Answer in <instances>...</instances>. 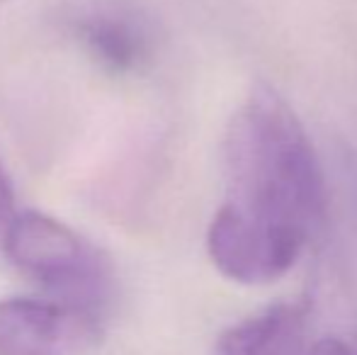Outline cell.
<instances>
[{
	"mask_svg": "<svg viewBox=\"0 0 357 355\" xmlns=\"http://www.w3.org/2000/svg\"><path fill=\"white\" fill-rule=\"evenodd\" d=\"M15 214H17V209H15V190L8 173H5L3 163H0V243H3L5 232L13 224Z\"/></svg>",
	"mask_w": 357,
	"mask_h": 355,
	"instance_id": "52a82bcc",
	"label": "cell"
},
{
	"mask_svg": "<svg viewBox=\"0 0 357 355\" xmlns=\"http://www.w3.org/2000/svg\"><path fill=\"white\" fill-rule=\"evenodd\" d=\"M8 261L47 297L102 314L114 289L109 258L75 229L44 212H17L0 243Z\"/></svg>",
	"mask_w": 357,
	"mask_h": 355,
	"instance_id": "7a4b0ae2",
	"label": "cell"
},
{
	"mask_svg": "<svg viewBox=\"0 0 357 355\" xmlns=\"http://www.w3.org/2000/svg\"><path fill=\"white\" fill-rule=\"evenodd\" d=\"M301 355H357V338L326 336L321 341L311 343Z\"/></svg>",
	"mask_w": 357,
	"mask_h": 355,
	"instance_id": "ba28073f",
	"label": "cell"
},
{
	"mask_svg": "<svg viewBox=\"0 0 357 355\" xmlns=\"http://www.w3.org/2000/svg\"><path fill=\"white\" fill-rule=\"evenodd\" d=\"M309 299H282L238 324L224 328L216 338V355H301Z\"/></svg>",
	"mask_w": 357,
	"mask_h": 355,
	"instance_id": "8992f818",
	"label": "cell"
},
{
	"mask_svg": "<svg viewBox=\"0 0 357 355\" xmlns=\"http://www.w3.org/2000/svg\"><path fill=\"white\" fill-rule=\"evenodd\" d=\"M68 27L83 52L112 76H132L149 66L155 32L149 17L122 0H88L68 13Z\"/></svg>",
	"mask_w": 357,
	"mask_h": 355,
	"instance_id": "5b68a950",
	"label": "cell"
},
{
	"mask_svg": "<svg viewBox=\"0 0 357 355\" xmlns=\"http://www.w3.org/2000/svg\"><path fill=\"white\" fill-rule=\"evenodd\" d=\"M301 236L270 227L231 204H221L207 229V253L224 278L238 285H270L296 266Z\"/></svg>",
	"mask_w": 357,
	"mask_h": 355,
	"instance_id": "3957f363",
	"label": "cell"
},
{
	"mask_svg": "<svg viewBox=\"0 0 357 355\" xmlns=\"http://www.w3.org/2000/svg\"><path fill=\"white\" fill-rule=\"evenodd\" d=\"M102 333V314L61 299H0V355H88Z\"/></svg>",
	"mask_w": 357,
	"mask_h": 355,
	"instance_id": "277c9868",
	"label": "cell"
},
{
	"mask_svg": "<svg viewBox=\"0 0 357 355\" xmlns=\"http://www.w3.org/2000/svg\"><path fill=\"white\" fill-rule=\"evenodd\" d=\"M224 171L226 204L311 241L326 209L324 171L304 124L268 83L250 90L231 117Z\"/></svg>",
	"mask_w": 357,
	"mask_h": 355,
	"instance_id": "6da1fadb",
	"label": "cell"
},
{
	"mask_svg": "<svg viewBox=\"0 0 357 355\" xmlns=\"http://www.w3.org/2000/svg\"><path fill=\"white\" fill-rule=\"evenodd\" d=\"M3 3H8V0H0V5H3Z\"/></svg>",
	"mask_w": 357,
	"mask_h": 355,
	"instance_id": "9c48e42d",
	"label": "cell"
}]
</instances>
